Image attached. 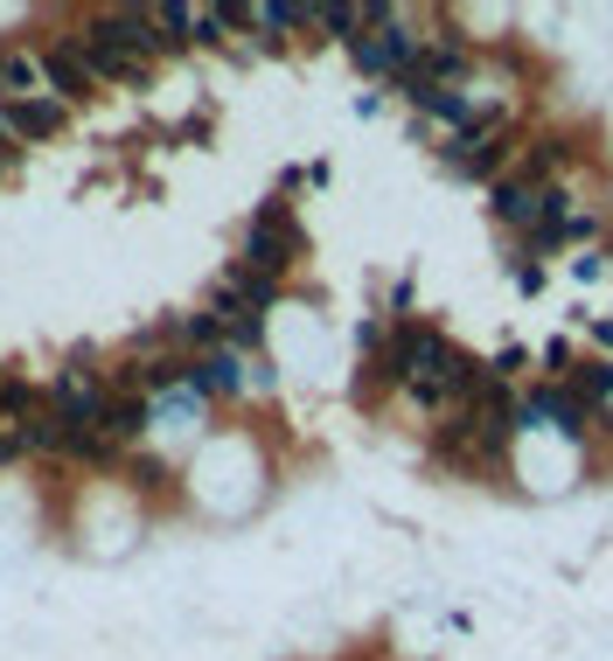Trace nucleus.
I'll return each instance as SVG.
<instances>
[{
    "mask_svg": "<svg viewBox=\"0 0 613 661\" xmlns=\"http://www.w3.org/2000/svg\"><path fill=\"white\" fill-rule=\"evenodd\" d=\"M572 397L579 404H606L613 397V362H579L572 369Z\"/></svg>",
    "mask_w": 613,
    "mask_h": 661,
    "instance_id": "obj_14",
    "label": "nucleus"
},
{
    "mask_svg": "<svg viewBox=\"0 0 613 661\" xmlns=\"http://www.w3.org/2000/svg\"><path fill=\"white\" fill-rule=\"evenodd\" d=\"M77 57H85L91 84H126V91H147L154 84V63H132V57H119V49H98L85 36H77Z\"/></svg>",
    "mask_w": 613,
    "mask_h": 661,
    "instance_id": "obj_9",
    "label": "nucleus"
},
{
    "mask_svg": "<svg viewBox=\"0 0 613 661\" xmlns=\"http://www.w3.org/2000/svg\"><path fill=\"white\" fill-rule=\"evenodd\" d=\"M230 29H237V21H230V8H196V29H189V42L217 49V42H224Z\"/></svg>",
    "mask_w": 613,
    "mask_h": 661,
    "instance_id": "obj_17",
    "label": "nucleus"
},
{
    "mask_svg": "<svg viewBox=\"0 0 613 661\" xmlns=\"http://www.w3.org/2000/svg\"><path fill=\"white\" fill-rule=\"evenodd\" d=\"M0 126L14 132V147L57 140V132H63V104L57 98H0Z\"/></svg>",
    "mask_w": 613,
    "mask_h": 661,
    "instance_id": "obj_5",
    "label": "nucleus"
},
{
    "mask_svg": "<svg viewBox=\"0 0 613 661\" xmlns=\"http://www.w3.org/2000/svg\"><path fill=\"white\" fill-rule=\"evenodd\" d=\"M551 181H530V174H502L495 181V223H510V230H537L544 223V209H551Z\"/></svg>",
    "mask_w": 613,
    "mask_h": 661,
    "instance_id": "obj_4",
    "label": "nucleus"
},
{
    "mask_svg": "<svg viewBox=\"0 0 613 661\" xmlns=\"http://www.w3.org/2000/svg\"><path fill=\"white\" fill-rule=\"evenodd\" d=\"M293 258H300V230H293V217H286V202L273 196V202H265L258 209V217H251V230H245V258H237V264H251V272H265V279H279L286 272V264Z\"/></svg>",
    "mask_w": 613,
    "mask_h": 661,
    "instance_id": "obj_2",
    "label": "nucleus"
},
{
    "mask_svg": "<svg viewBox=\"0 0 613 661\" xmlns=\"http://www.w3.org/2000/svg\"><path fill=\"white\" fill-rule=\"evenodd\" d=\"M224 286H230V293H237V307H251V313H265V307H273V300H279V279H265V272H251V264H230V272H224Z\"/></svg>",
    "mask_w": 613,
    "mask_h": 661,
    "instance_id": "obj_11",
    "label": "nucleus"
},
{
    "mask_svg": "<svg viewBox=\"0 0 613 661\" xmlns=\"http://www.w3.org/2000/svg\"><path fill=\"white\" fill-rule=\"evenodd\" d=\"M224 341H230V349L237 355H251V349H265V313H230V321H224Z\"/></svg>",
    "mask_w": 613,
    "mask_h": 661,
    "instance_id": "obj_16",
    "label": "nucleus"
},
{
    "mask_svg": "<svg viewBox=\"0 0 613 661\" xmlns=\"http://www.w3.org/2000/svg\"><path fill=\"white\" fill-rule=\"evenodd\" d=\"M85 42H98V49H119V57H132V63L175 57V49H168V36L154 29V14H147V8H112V14H91Z\"/></svg>",
    "mask_w": 613,
    "mask_h": 661,
    "instance_id": "obj_1",
    "label": "nucleus"
},
{
    "mask_svg": "<svg viewBox=\"0 0 613 661\" xmlns=\"http://www.w3.org/2000/svg\"><path fill=\"white\" fill-rule=\"evenodd\" d=\"M132 481H140V488H168L175 473H168V460H147L140 453V460H132Z\"/></svg>",
    "mask_w": 613,
    "mask_h": 661,
    "instance_id": "obj_18",
    "label": "nucleus"
},
{
    "mask_svg": "<svg viewBox=\"0 0 613 661\" xmlns=\"http://www.w3.org/2000/svg\"><path fill=\"white\" fill-rule=\"evenodd\" d=\"M516 418H523V425H565V432H585V404L572 397V383H565V390H557V383L530 390L523 404H516Z\"/></svg>",
    "mask_w": 613,
    "mask_h": 661,
    "instance_id": "obj_8",
    "label": "nucleus"
},
{
    "mask_svg": "<svg viewBox=\"0 0 613 661\" xmlns=\"http://www.w3.org/2000/svg\"><path fill=\"white\" fill-rule=\"evenodd\" d=\"M523 362H530L523 349H502V355L488 362V377H495V383H510V377H516V369H523Z\"/></svg>",
    "mask_w": 613,
    "mask_h": 661,
    "instance_id": "obj_19",
    "label": "nucleus"
},
{
    "mask_svg": "<svg viewBox=\"0 0 613 661\" xmlns=\"http://www.w3.org/2000/svg\"><path fill=\"white\" fill-rule=\"evenodd\" d=\"M181 341H189L196 355H217V349H230V341H224V321H217V313H189V321H181Z\"/></svg>",
    "mask_w": 613,
    "mask_h": 661,
    "instance_id": "obj_15",
    "label": "nucleus"
},
{
    "mask_svg": "<svg viewBox=\"0 0 613 661\" xmlns=\"http://www.w3.org/2000/svg\"><path fill=\"white\" fill-rule=\"evenodd\" d=\"M593 334H600V341H606V349H613V321H593Z\"/></svg>",
    "mask_w": 613,
    "mask_h": 661,
    "instance_id": "obj_22",
    "label": "nucleus"
},
{
    "mask_svg": "<svg viewBox=\"0 0 613 661\" xmlns=\"http://www.w3.org/2000/svg\"><path fill=\"white\" fill-rule=\"evenodd\" d=\"M14 460H21V439H14L8 425H0V467H14Z\"/></svg>",
    "mask_w": 613,
    "mask_h": 661,
    "instance_id": "obj_21",
    "label": "nucleus"
},
{
    "mask_svg": "<svg viewBox=\"0 0 613 661\" xmlns=\"http://www.w3.org/2000/svg\"><path fill=\"white\" fill-rule=\"evenodd\" d=\"M189 397H237L245 390V355L237 349H217V355H189Z\"/></svg>",
    "mask_w": 613,
    "mask_h": 661,
    "instance_id": "obj_7",
    "label": "nucleus"
},
{
    "mask_svg": "<svg viewBox=\"0 0 613 661\" xmlns=\"http://www.w3.org/2000/svg\"><path fill=\"white\" fill-rule=\"evenodd\" d=\"M418 49H425V42L405 29V21H390V29H369L363 42H349V57H356L363 77H384V84H397V77L418 63Z\"/></svg>",
    "mask_w": 613,
    "mask_h": 661,
    "instance_id": "obj_3",
    "label": "nucleus"
},
{
    "mask_svg": "<svg viewBox=\"0 0 613 661\" xmlns=\"http://www.w3.org/2000/svg\"><path fill=\"white\" fill-rule=\"evenodd\" d=\"M42 411V390L36 383H14V377H0V425H29V418Z\"/></svg>",
    "mask_w": 613,
    "mask_h": 661,
    "instance_id": "obj_13",
    "label": "nucleus"
},
{
    "mask_svg": "<svg viewBox=\"0 0 613 661\" xmlns=\"http://www.w3.org/2000/svg\"><path fill=\"white\" fill-rule=\"evenodd\" d=\"M14 439H21V453H63V418H57V404H42L29 425H14Z\"/></svg>",
    "mask_w": 613,
    "mask_h": 661,
    "instance_id": "obj_12",
    "label": "nucleus"
},
{
    "mask_svg": "<svg viewBox=\"0 0 613 661\" xmlns=\"http://www.w3.org/2000/svg\"><path fill=\"white\" fill-rule=\"evenodd\" d=\"M147 425H154V397H112V418H105V432H112L119 445L147 439Z\"/></svg>",
    "mask_w": 613,
    "mask_h": 661,
    "instance_id": "obj_10",
    "label": "nucleus"
},
{
    "mask_svg": "<svg viewBox=\"0 0 613 661\" xmlns=\"http://www.w3.org/2000/svg\"><path fill=\"white\" fill-rule=\"evenodd\" d=\"M14 161H21V147H14V132H8V126H0V174H8Z\"/></svg>",
    "mask_w": 613,
    "mask_h": 661,
    "instance_id": "obj_20",
    "label": "nucleus"
},
{
    "mask_svg": "<svg viewBox=\"0 0 613 661\" xmlns=\"http://www.w3.org/2000/svg\"><path fill=\"white\" fill-rule=\"evenodd\" d=\"M36 63H42V84L57 91V104H85V98L98 91L91 70H85V57H77V42H49Z\"/></svg>",
    "mask_w": 613,
    "mask_h": 661,
    "instance_id": "obj_6",
    "label": "nucleus"
}]
</instances>
